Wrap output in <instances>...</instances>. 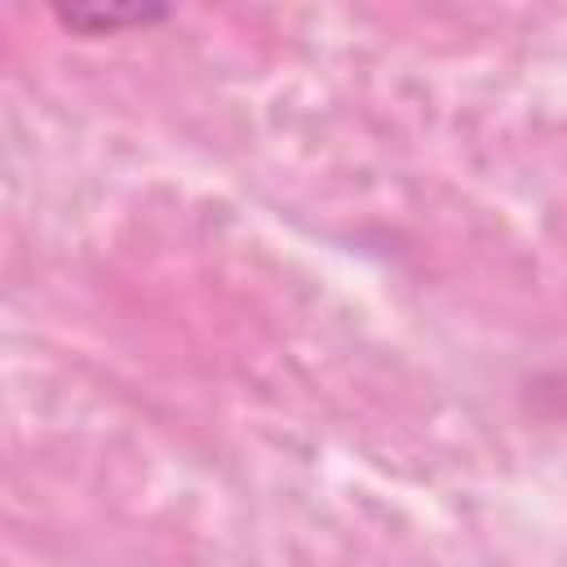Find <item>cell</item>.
Here are the masks:
<instances>
[{
    "instance_id": "cell-1",
    "label": "cell",
    "mask_w": 567,
    "mask_h": 567,
    "mask_svg": "<svg viewBox=\"0 0 567 567\" xmlns=\"http://www.w3.org/2000/svg\"><path fill=\"white\" fill-rule=\"evenodd\" d=\"M53 18L75 31V35H124V31H146L173 18L168 4H102V0H75V4H53Z\"/></svg>"
}]
</instances>
